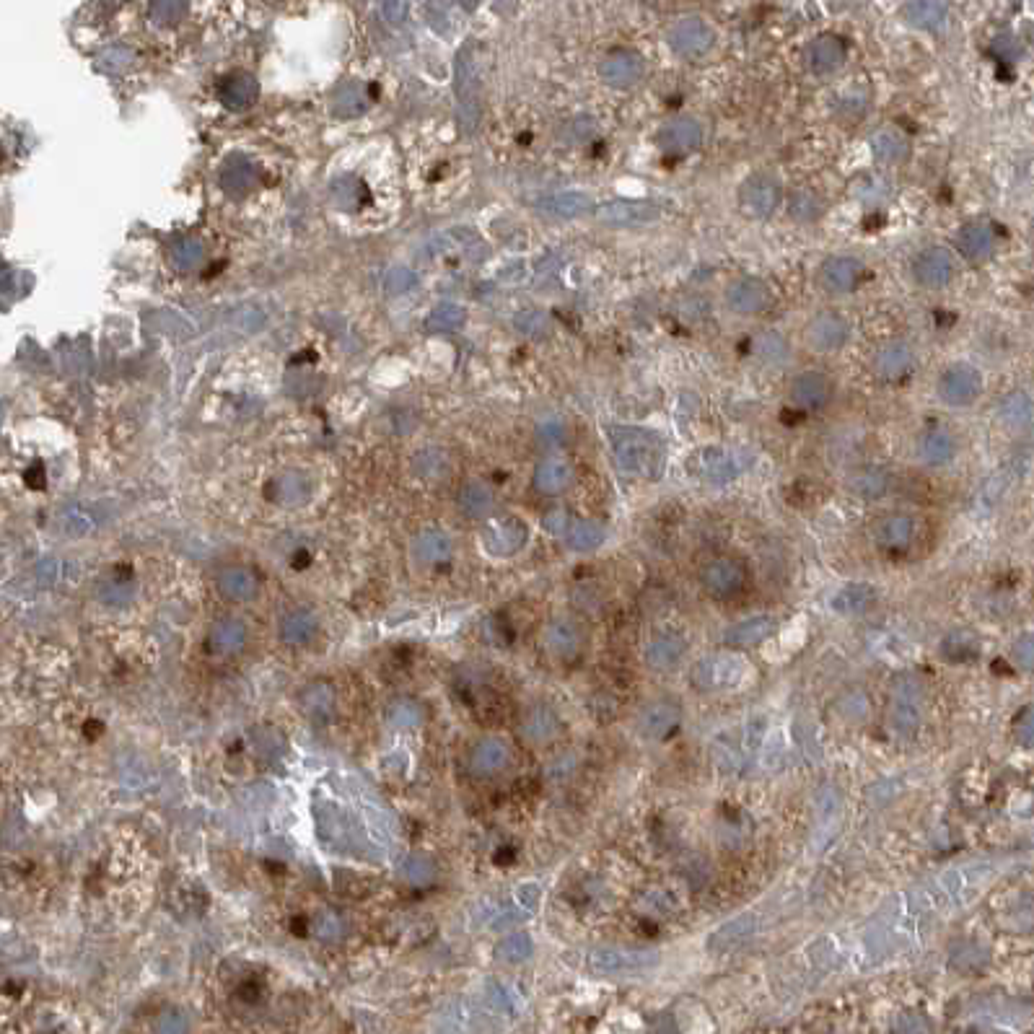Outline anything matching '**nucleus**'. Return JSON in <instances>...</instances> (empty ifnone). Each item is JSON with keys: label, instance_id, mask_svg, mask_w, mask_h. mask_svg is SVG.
<instances>
[{"label": "nucleus", "instance_id": "nucleus-13", "mask_svg": "<svg viewBox=\"0 0 1034 1034\" xmlns=\"http://www.w3.org/2000/svg\"><path fill=\"white\" fill-rule=\"evenodd\" d=\"M724 301L726 306H729V311H734L739 317H755V314H762L765 309H770V304H773V288L762 278L744 275V278L731 280L729 288H726L724 293Z\"/></svg>", "mask_w": 1034, "mask_h": 1034}, {"label": "nucleus", "instance_id": "nucleus-28", "mask_svg": "<svg viewBox=\"0 0 1034 1034\" xmlns=\"http://www.w3.org/2000/svg\"><path fill=\"white\" fill-rule=\"evenodd\" d=\"M218 591L223 599L229 602H252L260 594V578L247 565H229L226 571L218 576Z\"/></svg>", "mask_w": 1034, "mask_h": 1034}, {"label": "nucleus", "instance_id": "nucleus-56", "mask_svg": "<svg viewBox=\"0 0 1034 1034\" xmlns=\"http://www.w3.org/2000/svg\"><path fill=\"white\" fill-rule=\"evenodd\" d=\"M428 324H431L433 330H438V332L459 330V327L464 324V311L454 304L438 306V309L431 314V319H428Z\"/></svg>", "mask_w": 1034, "mask_h": 1034}, {"label": "nucleus", "instance_id": "nucleus-24", "mask_svg": "<svg viewBox=\"0 0 1034 1034\" xmlns=\"http://www.w3.org/2000/svg\"><path fill=\"white\" fill-rule=\"evenodd\" d=\"M915 366V350L905 340H889L874 353L871 368L874 374L884 381H897L908 376Z\"/></svg>", "mask_w": 1034, "mask_h": 1034}, {"label": "nucleus", "instance_id": "nucleus-55", "mask_svg": "<svg viewBox=\"0 0 1034 1034\" xmlns=\"http://www.w3.org/2000/svg\"><path fill=\"white\" fill-rule=\"evenodd\" d=\"M275 501L280 503H301L306 498V483L301 475H283L275 483Z\"/></svg>", "mask_w": 1034, "mask_h": 1034}, {"label": "nucleus", "instance_id": "nucleus-14", "mask_svg": "<svg viewBox=\"0 0 1034 1034\" xmlns=\"http://www.w3.org/2000/svg\"><path fill=\"white\" fill-rule=\"evenodd\" d=\"M863 278V265L856 257H848V254H835V257H827L817 270V286L822 288L830 296H845L851 293L853 288L861 283Z\"/></svg>", "mask_w": 1034, "mask_h": 1034}, {"label": "nucleus", "instance_id": "nucleus-8", "mask_svg": "<svg viewBox=\"0 0 1034 1034\" xmlns=\"http://www.w3.org/2000/svg\"><path fill=\"white\" fill-rule=\"evenodd\" d=\"M667 42L679 58H703L716 47V29L700 16H682L669 26Z\"/></svg>", "mask_w": 1034, "mask_h": 1034}, {"label": "nucleus", "instance_id": "nucleus-47", "mask_svg": "<svg viewBox=\"0 0 1034 1034\" xmlns=\"http://www.w3.org/2000/svg\"><path fill=\"white\" fill-rule=\"evenodd\" d=\"M257 184V172L249 161H229L226 169H223V187L231 192V195H244Z\"/></svg>", "mask_w": 1034, "mask_h": 1034}, {"label": "nucleus", "instance_id": "nucleus-50", "mask_svg": "<svg viewBox=\"0 0 1034 1034\" xmlns=\"http://www.w3.org/2000/svg\"><path fill=\"white\" fill-rule=\"evenodd\" d=\"M998 415L1006 426L1011 428H1022L1027 426L1029 418H1032V402L1024 392H1011L1006 400L998 407Z\"/></svg>", "mask_w": 1034, "mask_h": 1034}, {"label": "nucleus", "instance_id": "nucleus-61", "mask_svg": "<svg viewBox=\"0 0 1034 1034\" xmlns=\"http://www.w3.org/2000/svg\"><path fill=\"white\" fill-rule=\"evenodd\" d=\"M1014 656L1022 667L1034 669V635H1027V638H1022V641H1016Z\"/></svg>", "mask_w": 1034, "mask_h": 1034}, {"label": "nucleus", "instance_id": "nucleus-41", "mask_svg": "<svg viewBox=\"0 0 1034 1034\" xmlns=\"http://www.w3.org/2000/svg\"><path fill=\"white\" fill-rule=\"evenodd\" d=\"M918 457L928 467H944V464H949L957 457V441H954L952 433L928 431L926 436L920 438Z\"/></svg>", "mask_w": 1034, "mask_h": 1034}, {"label": "nucleus", "instance_id": "nucleus-60", "mask_svg": "<svg viewBox=\"0 0 1034 1034\" xmlns=\"http://www.w3.org/2000/svg\"><path fill=\"white\" fill-rule=\"evenodd\" d=\"M545 527L547 532H552L555 537H565V532L571 527V519H568V514H565L563 508H558V511H550V514L545 516Z\"/></svg>", "mask_w": 1034, "mask_h": 1034}, {"label": "nucleus", "instance_id": "nucleus-52", "mask_svg": "<svg viewBox=\"0 0 1034 1034\" xmlns=\"http://www.w3.org/2000/svg\"><path fill=\"white\" fill-rule=\"evenodd\" d=\"M788 213H791L796 221H817V218L825 213V203H822V197H817L814 192L801 190L791 197Z\"/></svg>", "mask_w": 1034, "mask_h": 1034}, {"label": "nucleus", "instance_id": "nucleus-7", "mask_svg": "<svg viewBox=\"0 0 1034 1034\" xmlns=\"http://www.w3.org/2000/svg\"><path fill=\"white\" fill-rule=\"evenodd\" d=\"M936 394L949 407H970L983 394V374L972 363H952L936 379Z\"/></svg>", "mask_w": 1034, "mask_h": 1034}, {"label": "nucleus", "instance_id": "nucleus-35", "mask_svg": "<svg viewBox=\"0 0 1034 1034\" xmlns=\"http://www.w3.org/2000/svg\"><path fill=\"white\" fill-rule=\"evenodd\" d=\"M537 208L555 218H581L597 213V203L586 192H558V195L542 197Z\"/></svg>", "mask_w": 1034, "mask_h": 1034}, {"label": "nucleus", "instance_id": "nucleus-48", "mask_svg": "<svg viewBox=\"0 0 1034 1034\" xmlns=\"http://www.w3.org/2000/svg\"><path fill=\"white\" fill-rule=\"evenodd\" d=\"M311 931L324 944H337V941L345 939V931H348V923L340 913L335 910H322V913L314 915L311 920Z\"/></svg>", "mask_w": 1034, "mask_h": 1034}, {"label": "nucleus", "instance_id": "nucleus-62", "mask_svg": "<svg viewBox=\"0 0 1034 1034\" xmlns=\"http://www.w3.org/2000/svg\"><path fill=\"white\" fill-rule=\"evenodd\" d=\"M1016 736L1019 742L1027 744V747H1034V708L1024 711V716L1019 718V726H1016Z\"/></svg>", "mask_w": 1034, "mask_h": 1034}, {"label": "nucleus", "instance_id": "nucleus-37", "mask_svg": "<svg viewBox=\"0 0 1034 1034\" xmlns=\"http://www.w3.org/2000/svg\"><path fill=\"white\" fill-rule=\"evenodd\" d=\"M874 534L884 550H905L915 537V521L908 514H889L876 524Z\"/></svg>", "mask_w": 1034, "mask_h": 1034}, {"label": "nucleus", "instance_id": "nucleus-10", "mask_svg": "<svg viewBox=\"0 0 1034 1034\" xmlns=\"http://www.w3.org/2000/svg\"><path fill=\"white\" fill-rule=\"evenodd\" d=\"M913 278L926 291H939L957 278V260L946 247H926L913 257Z\"/></svg>", "mask_w": 1034, "mask_h": 1034}, {"label": "nucleus", "instance_id": "nucleus-31", "mask_svg": "<svg viewBox=\"0 0 1034 1034\" xmlns=\"http://www.w3.org/2000/svg\"><path fill=\"white\" fill-rule=\"evenodd\" d=\"M845 488L851 490L856 498L861 501H879L892 488V480H889V472L876 467V464H869V467H858L848 475L845 480Z\"/></svg>", "mask_w": 1034, "mask_h": 1034}, {"label": "nucleus", "instance_id": "nucleus-27", "mask_svg": "<svg viewBox=\"0 0 1034 1034\" xmlns=\"http://www.w3.org/2000/svg\"><path fill=\"white\" fill-rule=\"evenodd\" d=\"M685 654H687V641L682 638V635L659 633L646 643L643 661H646V667L654 669V672H667V669L677 667L679 661L685 659Z\"/></svg>", "mask_w": 1034, "mask_h": 1034}, {"label": "nucleus", "instance_id": "nucleus-26", "mask_svg": "<svg viewBox=\"0 0 1034 1034\" xmlns=\"http://www.w3.org/2000/svg\"><path fill=\"white\" fill-rule=\"evenodd\" d=\"M845 58H848V45L838 34H819L817 39H812V45L806 47V65L819 76L835 73Z\"/></svg>", "mask_w": 1034, "mask_h": 1034}, {"label": "nucleus", "instance_id": "nucleus-12", "mask_svg": "<svg viewBox=\"0 0 1034 1034\" xmlns=\"http://www.w3.org/2000/svg\"><path fill=\"white\" fill-rule=\"evenodd\" d=\"M747 581V565H744L742 560L729 558V555L711 560V563L703 568V573H700V584H703V589L708 591L711 597L718 599L736 597L739 591H744Z\"/></svg>", "mask_w": 1034, "mask_h": 1034}, {"label": "nucleus", "instance_id": "nucleus-46", "mask_svg": "<svg viewBox=\"0 0 1034 1034\" xmlns=\"http://www.w3.org/2000/svg\"><path fill=\"white\" fill-rule=\"evenodd\" d=\"M252 752L260 757L262 762H273L278 760L283 752H286V736L280 734L275 726H262L252 734Z\"/></svg>", "mask_w": 1034, "mask_h": 1034}, {"label": "nucleus", "instance_id": "nucleus-54", "mask_svg": "<svg viewBox=\"0 0 1034 1034\" xmlns=\"http://www.w3.org/2000/svg\"><path fill=\"white\" fill-rule=\"evenodd\" d=\"M402 874H405V879L413 884V887H423V884H431L433 879H436V863L428 856H423V853H415V856H410L405 861Z\"/></svg>", "mask_w": 1034, "mask_h": 1034}, {"label": "nucleus", "instance_id": "nucleus-32", "mask_svg": "<svg viewBox=\"0 0 1034 1034\" xmlns=\"http://www.w3.org/2000/svg\"><path fill=\"white\" fill-rule=\"evenodd\" d=\"M755 931H757V915H752V913L739 915V918L729 920V923H724L721 928H716V931L708 936L705 946L716 954L731 952V949H736V946L744 944L747 939H752V933Z\"/></svg>", "mask_w": 1034, "mask_h": 1034}, {"label": "nucleus", "instance_id": "nucleus-44", "mask_svg": "<svg viewBox=\"0 0 1034 1034\" xmlns=\"http://www.w3.org/2000/svg\"><path fill=\"white\" fill-rule=\"evenodd\" d=\"M977 654H980V641H977V635L972 630H952L941 641V656L946 661H952V664H965V661L975 659Z\"/></svg>", "mask_w": 1034, "mask_h": 1034}, {"label": "nucleus", "instance_id": "nucleus-58", "mask_svg": "<svg viewBox=\"0 0 1034 1034\" xmlns=\"http://www.w3.org/2000/svg\"><path fill=\"white\" fill-rule=\"evenodd\" d=\"M187 13V6L184 3H174V0H164V3H153L151 6V19L156 24H177Z\"/></svg>", "mask_w": 1034, "mask_h": 1034}, {"label": "nucleus", "instance_id": "nucleus-23", "mask_svg": "<svg viewBox=\"0 0 1034 1034\" xmlns=\"http://www.w3.org/2000/svg\"><path fill=\"white\" fill-rule=\"evenodd\" d=\"M656 143L664 153L672 156H685L700 148L703 143V125L695 117H677L669 125H664L656 135Z\"/></svg>", "mask_w": 1034, "mask_h": 1034}, {"label": "nucleus", "instance_id": "nucleus-29", "mask_svg": "<svg viewBox=\"0 0 1034 1034\" xmlns=\"http://www.w3.org/2000/svg\"><path fill=\"white\" fill-rule=\"evenodd\" d=\"M560 734V718L550 705H532L521 718V736L534 747L550 744Z\"/></svg>", "mask_w": 1034, "mask_h": 1034}, {"label": "nucleus", "instance_id": "nucleus-15", "mask_svg": "<svg viewBox=\"0 0 1034 1034\" xmlns=\"http://www.w3.org/2000/svg\"><path fill=\"white\" fill-rule=\"evenodd\" d=\"M547 654L558 661H573L581 656L586 646V633L571 617H558V620L547 622L545 633H542Z\"/></svg>", "mask_w": 1034, "mask_h": 1034}, {"label": "nucleus", "instance_id": "nucleus-38", "mask_svg": "<svg viewBox=\"0 0 1034 1034\" xmlns=\"http://www.w3.org/2000/svg\"><path fill=\"white\" fill-rule=\"evenodd\" d=\"M257 94H260V86L249 73H231L218 83V99L229 109H247L249 104H254Z\"/></svg>", "mask_w": 1034, "mask_h": 1034}, {"label": "nucleus", "instance_id": "nucleus-1", "mask_svg": "<svg viewBox=\"0 0 1034 1034\" xmlns=\"http://www.w3.org/2000/svg\"><path fill=\"white\" fill-rule=\"evenodd\" d=\"M609 444L622 475L635 480H659L667 470V441L651 428L609 426Z\"/></svg>", "mask_w": 1034, "mask_h": 1034}, {"label": "nucleus", "instance_id": "nucleus-36", "mask_svg": "<svg viewBox=\"0 0 1034 1034\" xmlns=\"http://www.w3.org/2000/svg\"><path fill=\"white\" fill-rule=\"evenodd\" d=\"M957 249L970 262H985L996 249V236L985 223H967L957 231Z\"/></svg>", "mask_w": 1034, "mask_h": 1034}, {"label": "nucleus", "instance_id": "nucleus-42", "mask_svg": "<svg viewBox=\"0 0 1034 1034\" xmlns=\"http://www.w3.org/2000/svg\"><path fill=\"white\" fill-rule=\"evenodd\" d=\"M607 540V529L599 524V521L591 519H576L571 521V527L565 532V545L576 552H594L604 545Z\"/></svg>", "mask_w": 1034, "mask_h": 1034}, {"label": "nucleus", "instance_id": "nucleus-4", "mask_svg": "<svg viewBox=\"0 0 1034 1034\" xmlns=\"http://www.w3.org/2000/svg\"><path fill=\"white\" fill-rule=\"evenodd\" d=\"M749 674V664L739 654H708L692 664L690 682L698 692L736 690Z\"/></svg>", "mask_w": 1034, "mask_h": 1034}, {"label": "nucleus", "instance_id": "nucleus-21", "mask_svg": "<svg viewBox=\"0 0 1034 1034\" xmlns=\"http://www.w3.org/2000/svg\"><path fill=\"white\" fill-rule=\"evenodd\" d=\"M249 641V628L247 622L239 620V617H218L213 625H210L208 635H205V648L208 654L218 656V659H231V656L242 654L244 646Z\"/></svg>", "mask_w": 1034, "mask_h": 1034}, {"label": "nucleus", "instance_id": "nucleus-3", "mask_svg": "<svg viewBox=\"0 0 1034 1034\" xmlns=\"http://www.w3.org/2000/svg\"><path fill=\"white\" fill-rule=\"evenodd\" d=\"M661 965L656 949L638 946H599L589 954V967L604 977H638L654 972Z\"/></svg>", "mask_w": 1034, "mask_h": 1034}, {"label": "nucleus", "instance_id": "nucleus-2", "mask_svg": "<svg viewBox=\"0 0 1034 1034\" xmlns=\"http://www.w3.org/2000/svg\"><path fill=\"white\" fill-rule=\"evenodd\" d=\"M749 464H752V457L744 451L726 449V446H703V449L692 451L685 467L692 477H698L703 483L726 485L744 475Z\"/></svg>", "mask_w": 1034, "mask_h": 1034}, {"label": "nucleus", "instance_id": "nucleus-57", "mask_svg": "<svg viewBox=\"0 0 1034 1034\" xmlns=\"http://www.w3.org/2000/svg\"><path fill=\"white\" fill-rule=\"evenodd\" d=\"M172 260L177 262L179 267H184V270H190V267H195L197 262L203 260V247H200V242L184 239V242H179L177 247L172 249Z\"/></svg>", "mask_w": 1034, "mask_h": 1034}, {"label": "nucleus", "instance_id": "nucleus-11", "mask_svg": "<svg viewBox=\"0 0 1034 1034\" xmlns=\"http://www.w3.org/2000/svg\"><path fill=\"white\" fill-rule=\"evenodd\" d=\"M851 340V324L835 311L814 314L804 324V345L814 353H838Z\"/></svg>", "mask_w": 1034, "mask_h": 1034}, {"label": "nucleus", "instance_id": "nucleus-49", "mask_svg": "<svg viewBox=\"0 0 1034 1034\" xmlns=\"http://www.w3.org/2000/svg\"><path fill=\"white\" fill-rule=\"evenodd\" d=\"M755 353L765 363H786L791 356V348H788V340L781 332L768 330L755 337Z\"/></svg>", "mask_w": 1034, "mask_h": 1034}, {"label": "nucleus", "instance_id": "nucleus-5", "mask_svg": "<svg viewBox=\"0 0 1034 1034\" xmlns=\"http://www.w3.org/2000/svg\"><path fill=\"white\" fill-rule=\"evenodd\" d=\"M923 721V685L913 674H900L892 682L889 724L897 736H913Z\"/></svg>", "mask_w": 1034, "mask_h": 1034}, {"label": "nucleus", "instance_id": "nucleus-17", "mask_svg": "<svg viewBox=\"0 0 1034 1034\" xmlns=\"http://www.w3.org/2000/svg\"><path fill=\"white\" fill-rule=\"evenodd\" d=\"M646 76V60L635 50H615L599 63V78L612 89H633Z\"/></svg>", "mask_w": 1034, "mask_h": 1034}, {"label": "nucleus", "instance_id": "nucleus-6", "mask_svg": "<svg viewBox=\"0 0 1034 1034\" xmlns=\"http://www.w3.org/2000/svg\"><path fill=\"white\" fill-rule=\"evenodd\" d=\"M597 221L607 229H641L661 218V205L638 197H617L597 205Z\"/></svg>", "mask_w": 1034, "mask_h": 1034}, {"label": "nucleus", "instance_id": "nucleus-53", "mask_svg": "<svg viewBox=\"0 0 1034 1034\" xmlns=\"http://www.w3.org/2000/svg\"><path fill=\"white\" fill-rule=\"evenodd\" d=\"M534 952V941L529 933H508L506 939L498 944V954L506 962H524V959L532 957Z\"/></svg>", "mask_w": 1034, "mask_h": 1034}, {"label": "nucleus", "instance_id": "nucleus-16", "mask_svg": "<svg viewBox=\"0 0 1034 1034\" xmlns=\"http://www.w3.org/2000/svg\"><path fill=\"white\" fill-rule=\"evenodd\" d=\"M832 394H835V384L822 371H801L788 384V397H791L793 405L809 410V413L830 405Z\"/></svg>", "mask_w": 1034, "mask_h": 1034}, {"label": "nucleus", "instance_id": "nucleus-39", "mask_svg": "<svg viewBox=\"0 0 1034 1034\" xmlns=\"http://www.w3.org/2000/svg\"><path fill=\"white\" fill-rule=\"evenodd\" d=\"M571 483H573V470H571V464L565 462V459H558V457L542 459V462L537 464V470H534V488L545 495L563 493V490L571 488Z\"/></svg>", "mask_w": 1034, "mask_h": 1034}, {"label": "nucleus", "instance_id": "nucleus-63", "mask_svg": "<svg viewBox=\"0 0 1034 1034\" xmlns=\"http://www.w3.org/2000/svg\"><path fill=\"white\" fill-rule=\"evenodd\" d=\"M387 286H389V291H394V293L407 291V288L415 286V275L410 273V270H392L387 278Z\"/></svg>", "mask_w": 1034, "mask_h": 1034}, {"label": "nucleus", "instance_id": "nucleus-45", "mask_svg": "<svg viewBox=\"0 0 1034 1034\" xmlns=\"http://www.w3.org/2000/svg\"><path fill=\"white\" fill-rule=\"evenodd\" d=\"M459 506L470 519H488L493 514V490L483 483H467L459 493Z\"/></svg>", "mask_w": 1034, "mask_h": 1034}, {"label": "nucleus", "instance_id": "nucleus-30", "mask_svg": "<svg viewBox=\"0 0 1034 1034\" xmlns=\"http://www.w3.org/2000/svg\"><path fill=\"white\" fill-rule=\"evenodd\" d=\"M775 633V617L770 615H752L744 620L734 622L724 633L726 646L734 648H755L765 643Z\"/></svg>", "mask_w": 1034, "mask_h": 1034}, {"label": "nucleus", "instance_id": "nucleus-51", "mask_svg": "<svg viewBox=\"0 0 1034 1034\" xmlns=\"http://www.w3.org/2000/svg\"><path fill=\"white\" fill-rule=\"evenodd\" d=\"M389 724L397 726L400 731H410V729H418L420 724H423V708H420L418 703H413V700H394L392 705H389Z\"/></svg>", "mask_w": 1034, "mask_h": 1034}, {"label": "nucleus", "instance_id": "nucleus-20", "mask_svg": "<svg viewBox=\"0 0 1034 1034\" xmlns=\"http://www.w3.org/2000/svg\"><path fill=\"white\" fill-rule=\"evenodd\" d=\"M467 762L475 778H495L511 765V744L503 736H483L472 744Z\"/></svg>", "mask_w": 1034, "mask_h": 1034}, {"label": "nucleus", "instance_id": "nucleus-25", "mask_svg": "<svg viewBox=\"0 0 1034 1034\" xmlns=\"http://www.w3.org/2000/svg\"><path fill=\"white\" fill-rule=\"evenodd\" d=\"M319 617L306 607H296L280 617L278 638L288 648H306L317 641Z\"/></svg>", "mask_w": 1034, "mask_h": 1034}, {"label": "nucleus", "instance_id": "nucleus-34", "mask_svg": "<svg viewBox=\"0 0 1034 1034\" xmlns=\"http://www.w3.org/2000/svg\"><path fill=\"white\" fill-rule=\"evenodd\" d=\"M876 599H879V591H876L874 586L866 584V581H856V584H845L843 589L830 599V607L835 609L838 615H863V612H869V609L874 607Z\"/></svg>", "mask_w": 1034, "mask_h": 1034}, {"label": "nucleus", "instance_id": "nucleus-40", "mask_svg": "<svg viewBox=\"0 0 1034 1034\" xmlns=\"http://www.w3.org/2000/svg\"><path fill=\"white\" fill-rule=\"evenodd\" d=\"M869 148L876 164L884 166L902 164L910 156V143L900 130H879V133L871 135Z\"/></svg>", "mask_w": 1034, "mask_h": 1034}, {"label": "nucleus", "instance_id": "nucleus-22", "mask_svg": "<svg viewBox=\"0 0 1034 1034\" xmlns=\"http://www.w3.org/2000/svg\"><path fill=\"white\" fill-rule=\"evenodd\" d=\"M529 540V529L519 519H495L490 521L483 534L485 550L493 558H514L516 552L524 550Z\"/></svg>", "mask_w": 1034, "mask_h": 1034}, {"label": "nucleus", "instance_id": "nucleus-33", "mask_svg": "<svg viewBox=\"0 0 1034 1034\" xmlns=\"http://www.w3.org/2000/svg\"><path fill=\"white\" fill-rule=\"evenodd\" d=\"M451 555H454V545H451L449 534L438 532V529H426L413 540V558L418 560V565L438 568V565L449 563Z\"/></svg>", "mask_w": 1034, "mask_h": 1034}, {"label": "nucleus", "instance_id": "nucleus-59", "mask_svg": "<svg viewBox=\"0 0 1034 1034\" xmlns=\"http://www.w3.org/2000/svg\"><path fill=\"white\" fill-rule=\"evenodd\" d=\"M516 327H519V332H524V335H540V332L547 330V317L542 311L527 309L516 317Z\"/></svg>", "mask_w": 1034, "mask_h": 1034}, {"label": "nucleus", "instance_id": "nucleus-18", "mask_svg": "<svg viewBox=\"0 0 1034 1034\" xmlns=\"http://www.w3.org/2000/svg\"><path fill=\"white\" fill-rule=\"evenodd\" d=\"M299 711L311 724H330L337 716V690L330 679H311L299 690Z\"/></svg>", "mask_w": 1034, "mask_h": 1034}, {"label": "nucleus", "instance_id": "nucleus-9", "mask_svg": "<svg viewBox=\"0 0 1034 1034\" xmlns=\"http://www.w3.org/2000/svg\"><path fill=\"white\" fill-rule=\"evenodd\" d=\"M783 203V187L773 174H749L739 187V208L749 218H770Z\"/></svg>", "mask_w": 1034, "mask_h": 1034}, {"label": "nucleus", "instance_id": "nucleus-19", "mask_svg": "<svg viewBox=\"0 0 1034 1034\" xmlns=\"http://www.w3.org/2000/svg\"><path fill=\"white\" fill-rule=\"evenodd\" d=\"M679 724H682V705L672 698H659L648 703L638 716V731H641L643 739H651V742H661V739L672 736Z\"/></svg>", "mask_w": 1034, "mask_h": 1034}, {"label": "nucleus", "instance_id": "nucleus-43", "mask_svg": "<svg viewBox=\"0 0 1034 1034\" xmlns=\"http://www.w3.org/2000/svg\"><path fill=\"white\" fill-rule=\"evenodd\" d=\"M902 16L915 29L936 32L946 21V6L944 3H936V0H915V3H908V6L902 8Z\"/></svg>", "mask_w": 1034, "mask_h": 1034}]
</instances>
